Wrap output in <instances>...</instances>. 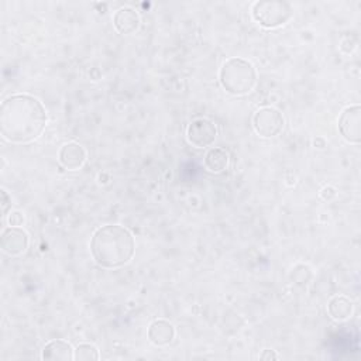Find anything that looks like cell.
I'll list each match as a JSON object with an SVG mask.
<instances>
[{
    "instance_id": "cell-1",
    "label": "cell",
    "mask_w": 361,
    "mask_h": 361,
    "mask_svg": "<svg viewBox=\"0 0 361 361\" xmlns=\"http://www.w3.org/2000/svg\"><path fill=\"white\" fill-rule=\"evenodd\" d=\"M47 126V112L31 95H12L0 107V132L15 144L30 143L41 136Z\"/></svg>"
},
{
    "instance_id": "cell-16",
    "label": "cell",
    "mask_w": 361,
    "mask_h": 361,
    "mask_svg": "<svg viewBox=\"0 0 361 361\" xmlns=\"http://www.w3.org/2000/svg\"><path fill=\"white\" fill-rule=\"evenodd\" d=\"M8 222L10 226H22L23 222H24V216L20 213V212H10L9 213V217H8Z\"/></svg>"
},
{
    "instance_id": "cell-9",
    "label": "cell",
    "mask_w": 361,
    "mask_h": 361,
    "mask_svg": "<svg viewBox=\"0 0 361 361\" xmlns=\"http://www.w3.org/2000/svg\"><path fill=\"white\" fill-rule=\"evenodd\" d=\"M59 162L68 171L79 169L86 161V151L78 143H67L59 150Z\"/></svg>"
},
{
    "instance_id": "cell-14",
    "label": "cell",
    "mask_w": 361,
    "mask_h": 361,
    "mask_svg": "<svg viewBox=\"0 0 361 361\" xmlns=\"http://www.w3.org/2000/svg\"><path fill=\"white\" fill-rule=\"evenodd\" d=\"M229 153L223 148H210L205 155V167L209 172L220 174L229 167Z\"/></svg>"
},
{
    "instance_id": "cell-10",
    "label": "cell",
    "mask_w": 361,
    "mask_h": 361,
    "mask_svg": "<svg viewBox=\"0 0 361 361\" xmlns=\"http://www.w3.org/2000/svg\"><path fill=\"white\" fill-rule=\"evenodd\" d=\"M113 26L120 34H132L140 27V16L132 8H122L114 13Z\"/></svg>"
},
{
    "instance_id": "cell-5",
    "label": "cell",
    "mask_w": 361,
    "mask_h": 361,
    "mask_svg": "<svg viewBox=\"0 0 361 361\" xmlns=\"http://www.w3.org/2000/svg\"><path fill=\"white\" fill-rule=\"evenodd\" d=\"M285 120L279 110L274 107H261L253 117V128L260 137L271 139L284 130Z\"/></svg>"
},
{
    "instance_id": "cell-17",
    "label": "cell",
    "mask_w": 361,
    "mask_h": 361,
    "mask_svg": "<svg viewBox=\"0 0 361 361\" xmlns=\"http://www.w3.org/2000/svg\"><path fill=\"white\" fill-rule=\"evenodd\" d=\"M10 208H12V199L9 198L8 192L5 190H2V212H3V216L8 215Z\"/></svg>"
},
{
    "instance_id": "cell-4",
    "label": "cell",
    "mask_w": 361,
    "mask_h": 361,
    "mask_svg": "<svg viewBox=\"0 0 361 361\" xmlns=\"http://www.w3.org/2000/svg\"><path fill=\"white\" fill-rule=\"evenodd\" d=\"M252 13L261 27L277 29L292 19L293 8L285 0H261L254 3Z\"/></svg>"
},
{
    "instance_id": "cell-6",
    "label": "cell",
    "mask_w": 361,
    "mask_h": 361,
    "mask_svg": "<svg viewBox=\"0 0 361 361\" xmlns=\"http://www.w3.org/2000/svg\"><path fill=\"white\" fill-rule=\"evenodd\" d=\"M217 136V128L212 120L199 117L191 122L187 130L188 143L197 148H205L215 143Z\"/></svg>"
},
{
    "instance_id": "cell-8",
    "label": "cell",
    "mask_w": 361,
    "mask_h": 361,
    "mask_svg": "<svg viewBox=\"0 0 361 361\" xmlns=\"http://www.w3.org/2000/svg\"><path fill=\"white\" fill-rule=\"evenodd\" d=\"M2 252L10 257L22 256L29 247V234L16 226L6 227L0 238Z\"/></svg>"
},
{
    "instance_id": "cell-7",
    "label": "cell",
    "mask_w": 361,
    "mask_h": 361,
    "mask_svg": "<svg viewBox=\"0 0 361 361\" xmlns=\"http://www.w3.org/2000/svg\"><path fill=\"white\" fill-rule=\"evenodd\" d=\"M339 130L341 136L351 144L361 141V107L353 105L346 107L339 117Z\"/></svg>"
},
{
    "instance_id": "cell-11",
    "label": "cell",
    "mask_w": 361,
    "mask_h": 361,
    "mask_svg": "<svg viewBox=\"0 0 361 361\" xmlns=\"http://www.w3.org/2000/svg\"><path fill=\"white\" fill-rule=\"evenodd\" d=\"M175 337V328L165 319L154 321L148 328V339L153 344L162 347L172 343Z\"/></svg>"
},
{
    "instance_id": "cell-3",
    "label": "cell",
    "mask_w": 361,
    "mask_h": 361,
    "mask_svg": "<svg viewBox=\"0 0 361 361\" xmlns=\"http://www.w3.org/2000/svg\"><path fill=\"white\" fill-rule=\"evenodd\" d=\"M219 82L227 93L243 96L254 89L257 84V71L247 59L237 56L229 58L220 68Z\"/></svg>"
},
{
    "instance_id": "cell-13",
    "label": "cell",
    "mask_w": 361,
    "mask_h": 361,
    "mask_svg": "<svg viewBox=\"0 0 361 361\" xmlns=\"http://www.w3.org/2000/svg\"><path fill=\"white\" fill-rule=\"evenodd\" d=\"M353 302L344 295L333 296L328 304V312L332 319L343 322L347 321L353 315Z\"/></svg>"
},
{
    "instance_id": "cell-15",
    "label": "cell",
    "mask_w": 361,
    "mask_h": 361,
    "mask_svg": "<svg viewBox=\"0 0 361 361\" xmlns=\"http://www.w3.org/2000/svg\"><path fill=\"white\" fill-rule=\"evenodd\" d=\"M99 350L91 343H82L75 348L74 358L77 361H93L99 360Z\"/></svg>"
},
{
    "instance_id": "cell-12",
    "label": "cell",
    "mask_w": 361,
    "mask_h": 361,
    "mask_svg": "<svg viewBox=\"0 0 361 361\" xmlns=\"http://www.w3.org/2000/svg\"><path fill=\"white\" fill-rule=\"evenodd\" d=\"M75 350L66 340H51L43 348L41 357L44 360H56V361H71L74 358Z\"/></svg>"
},
{
    "instance_id": "cell-18",
    "label": "cell",
    "mask_w": 361,
    "mask_h": 361,
    "mask_svg": "<svg viewBox=\"0 0 361 361\" xmlns=\"http://www.w3.org/2000/svg\"><path fill=\"white\" fill-rule=\"evenodd\" d=\"M260 358L261 360H278L279 358V355L277 354V353H274L272 350H264L261 354H260Z\"/></svg>"
},
{
    "instance_id": "cell-2",
    "label": "cell",
    "mask_w": 361,
    "mask_h": 361,
    "mask_svg": "<svg viewBox=\"0 0 361 361\" xmlns=\"http://www.w3.org/2000/svg\"><path fill=\"white\" fill-rule=\"evenodd\" d=\"M136 242L132 231L120 224L99 227L91 240V254L95 263L107 270L126 266L135 256Z\"/></svg>"
}]
</instances>
